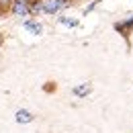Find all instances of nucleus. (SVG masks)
<instances>
[{
  "mask_svg": "<svg viewBox=\"0 0 133 133\" xmlns=\"http://www.w3.org/2000/svg\"><path fill=\"white\" fill-rule=\"evenodd\" d=\"M72 92H74L76 96H86V94L90 92V84H80V86H74V88H72Z\"/></svg>",
  "mask_w": 133,
  "mask_h": 133,
  "instance_id": "4",
  "label": "nucleus"
},
{
  "mask_svg": "<svg viewBox=\"0 0 133 133\" xmlns=\"http://www.w3.org/2000/svg\"><path fill=\"white\" fill-rule=\"evenodd\" d=\"M33 121V115L29 111H18L17 113V123H31Z\"/></svg>",
  "mask_w": 133,
  "mask_h": 133,
  "instance_id": "5",
  "label": "nucleus"
},
{
  "mask_svg": "<svg viewBox=\"0 0 133 133\" xmlns=\"http://www.w3.org/2000/svg\"><path fill=\"white\" fill-rule=\"evenodd\" d=\"M12 12H15L17 17H27V15L31 12V6H29L27 0H15V2H12Z\"/></svg>",
  "mask_w": 133,
  "mask_h": 133,
  "instance_id": "2",
  "label": "nucleus"
},
{
  "mask_svg": "<svg viewBox=\"0 0 133 133\" xmlns=\"http://www.w3.org/2000/svg\"><path fill=\"white\" fill-rule=\"evenodd\" d=\"M115 29L119 31V33H123L125 37H127V35L133 31V17H129L127 21H123V23H117V25H115Z\"/></svg>",
  "mask_w": 133,
  "mask_h": 133,
  "instance_id": "3",
  "label": "nucleus"
},
{
  "mask_svg": "<svg viewBox=\"0 0 133 133\" xmlns=\"http://www.w3.org/2000/svg\"><path fill=\"white\" fill-rule=\"evenodd\" d=\"M68 0H41V6H43V12H47V15H55V12H59L62 8H66Z\"/></svg>",
  "mask_w": 133,
  "mask_h": 133,
  "instance_id": "1",
  "label": "nucleus"
},
{
  "mask_svg": "<svg viewBox=\"0 0 133 133\" xmlns=\"http://www.w3.org/2000/svg\"><path fill=\"white\" fill-rule=\"evenodd\" d=\"M59 21H62V23H66V25H72V27H74V25H78V21H70L68 17H62Z\"/></svg>",
  "mask_w": 133,
  "mask_h": 133,
  "instance_id": "7",
  "label": "nucleus"
},
{
  "mask_svg": "<svg viewBox=\"0 0 133 133\" xmlns=\"http://www.w3.org/2000/svg\"><path fill=\"white\" fill-rule=\"evenodd\" d=\"M15 0H0V4H12Z\"/></svg>",
  "mask_w": 133,
  "mask_h": 133,
  "instance_id": "8",
  "label": "nucleus"
},
{
  "mask_svg": "<svg viewBox=\"0 0 133 133\" xmlns=\"http://www.w3.org/2000/svg\"><path fill=\"white\" fill-rule=\"evenodd\" d=\"M25 27H27L29 31H33L35 35H39L41 31H43V27H41V25H37V23H31V21H29V23H25Z\"/></svg>",
  "mask_w": 133,
  "mask_h": 133,
  "instance_id": "6",
  "label": "nucleus"
},
{
  "mask_svg": "<svg viewBox=\"0 0 133 133\" xmlns=\"http://www.w3.org/2000/svg\"><path fill=\"white\" fill-rule=\"evenodd\" d=\"M27 2H29V0H27Z\"/></svg>",
  "mask_w": 133,
  "mask_h": 133,
  "instance_id": "9",
  "label": "nucleus"
}]
</instances>
